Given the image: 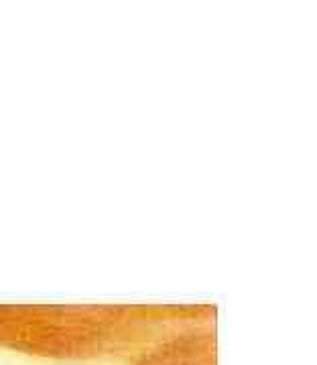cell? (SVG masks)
I'll return each mask as SVG.
<instances>
[{"label":"cell","instance_id":"cell-2","mask_svg":"<svg viewBox=\"0 0 317 365\" xmlns=\"http://www.w3.org/2000/svg\"><path fill=\"white\" fill-rule=\"evenodd\" d=\"M132 365H218L216 321L173 333L139 353Z\"/></svg>","mask_w":317,"mask_h":365},{"label":"cell","instance_id":"cell-1","mask_svg":"<svg viewBox=\"0 0 317 365\" xmlns=\"http://www.w3.org/2000/svg\"><path fill=\"white\" fill-rule=\"evenodd\" d=\"M193 304H0V345L64 361L136 357L187 327L216 321Z\"/></svg>","mask_w":317,"mask_h":365}]
</instances>
